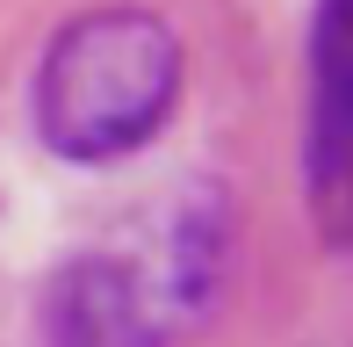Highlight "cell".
<instances>
[{"instance_id": "cell-4", "label": "cell", "mask_w": 353, "mask_h": 347, "mask_svg": "<svg viewBox=\"0 0 353 347\" xmlns=\"http://www.w3.org/2000/svg\"><path fill=\"white\" fill-rule=\"evenodd\" d=\"M310 210H317V232H325L332 246H353V152L339 160V174L310 196Z\"/></svg>"}, {"instance_id": "cell-2", "label": "cell", "mask_w": 353, "mask_h": 347, "mask_svg": "<svg viewBox=\"0 0 353 347\" xmlns=\"http://www.w3.org/2000/svg\"><path fill=\"white\" fill-rule=\"evenodd\" d=\"M181 37L152 8H87L37 58V138L58 160L108 167L159 138L181 102Z\"/></svg>"}, {"instance_id": "cell-3", "label": "cell", "mask_w": 353, "mask_h": 347, "mask_svg": "<svg viewBox=\"0 0 353 347\" xmlns=\"http://www.w3.org/2000/svg\"><path fill=\"white\" fill-rule=\"evenodd\" d=\"M310 102H303V196L339 174L353 152V0H317L310 44H303Z\"/></svg>"}, {"instance_id": "cell-1", "label": "cell", "mask_w": 353, "mask_h": 347, "mask_svg": "<svg viewBox=\"0 0 353 347\" xmlns=\"http://www.w3.org/2000/svg\"><path fill=\"white\" fill-rule=\"evenodd\" d=\"M238 217L216 181H188L123 239L72 254L43 290V347H181L216 311Z\"/></svg>"}]
</instances>
